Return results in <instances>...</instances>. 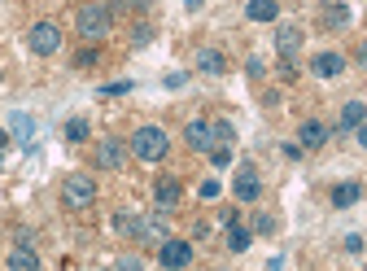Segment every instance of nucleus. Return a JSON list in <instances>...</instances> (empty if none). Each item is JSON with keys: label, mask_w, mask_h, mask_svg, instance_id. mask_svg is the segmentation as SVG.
Masks as SVG:
<instances>
[{"label": "nucleus", "mask_w": 367, "mask_h": 271, "mask_svg": "<svg viewBox=\"0 0 367 271\" xmlns=\"http://www.w3.org/2000/svg\"><path fill=\"white\" fill-rule=\"evenodd\" d=\"M75 66H79V70H88V66H97V49H84V53H79V57H75Z\"/></svg>", "instance_id": "obj_25"}, {"label": "nucleus", "mask_w": 367, "mask_h": 271, "mask_svg": "<svg viewBox=\"0 0 367 271\" xmlns=\"http://www.w3.org/2000/svg\"><path fill=\"white\" fill-rule=\"evenodd\" d=\"M167 149H171V140L162 127H140V132L132 136V153L140 162H158V158H167Z\"/></svg>", "instance_id": "obj_2"}, {"label": "nucleus", "mask_w": 367, "mask_h": 271, "mask_svg": "<svg viewBox=\"0 0 367 271\" xmlns=\"http://www.w3.org/2000/svg\"><path fill=\"white\" fill-rule=\"evenodd\" d=\"M245 18H254V22H276V0H250V5H245Z\"/></svg>", "instance_id": "obj_16"}, {"label": "nucleus", "mask_w": 367, "mask_h": 271, "mask_svg": "<svg viewBox=\"0 0 367 271\" xmlns=\"http://www.w3.org/2000/svg\"><path fill=\"white\" fill-rule=\"evenodd\" d=\"M254 228H258V232H271V228H276V219H271V215H258Z\"/></svg>", "instance_id": "obj_30"}, {"label": "nucleus", "mask_w": 367, "mask_h": 271, "mask_svg": "<svg viewBox=\"0 0 367 271\" xmlns=\"http://www.w3.org/2000/svg\"><path fill=\"white\" fill-rule=\"evenodd\" d=\"M215 140H223V145H228V140H232V123H215Z\"/></svg>", "instance_id": "obj_28"}, {"label": "nucleus", "mask_w": 367, "mask_h": 271, "mask_svg": "<svg viewBox=\"0 0 367 271\" xmlns=\"http://www.w3.org/2000/svg\"><path fill=\"white\" fill-rule=\"evenodd\" d=\"M215 197H219V180H206L201 184V202H215Z\"/></svg>", "instance_id": "obj_26"}, {"label": "nucleus", "mask_w": 367, "mask_h": 271, "mask_svg": "<svg viewBox=\"0 0 367 271\" xmlns=\"http://www.w3.org/2000/svg\"><path fill=\"white\" fill-rule=\"evenodd\" d=\"M210 162H215V167H228V162H232V149H228V145H215V149H210Z\"/></svg>", "instance_id": "obj_21"}, {"label": "nucleus", "mask_w": 367, "mask_h": 271, "mask_svg": "<svg viewBox=\"0 0 367 271\" xmlns=\"http://www.w3.org/2000/svg\"><path fill=\"white\" fill-rule=\"evenodd\" d=\"M363 250V237H354V232H350V237H346V254H359Z\"/></svg>", "instance_id": "obj_29"}, {"label": "nucleus", "mask_w": 367, "mask_h": 271, "mask_svg": "<svg viewBox=\"0 0 367 271\" xmlns=\"http://www.w3.org/2000/svg\"><path fill=\"white\" fill-rule=\"evenodd\" d=\"M184 5H188V9H201V0H184Z\"/></svg>", "instance_id": "obj_33"}, {"label": "nucleus", "mask_w": 367, "mask_h": 271, "mask_svg": "<svg viewBox=\"0 0 367 271\" xmlns=\"http://www.w3.org/2000/svg\"><path fill=\"white\" fill-rule=\"evenodd\" d=\"M359 62H363V66H367V44H363V49H359Z\"/></svg>", "instance_id": "obj_32"}, {"label": "nucleus", "mask_w": 367, "mask_h": 271, "mask_svg": "<svg viewBox=\"0 0 367 271\" xmlns=\"http://www.w3.org/2000/svg\"><path fill=\"white\" fill-rule=\"evenodd\" d=\"M123 158H127L123 140H101V149H97V162H101L105 171H118V167H123Z\"/></svg>", "instance_id": "obj_9"}, {"label": "nucleus", "mask_w": 367, "mask_h": 271, "mask_svg": "<svg viewBox=\"0 0 367 271\" xmlns=\"http://www.w3.org/2000/svg\"><path fill=\"white\" fill-rule=\"evenodd\" d=\"M62 202L70 210H88L92 202H97V180L84 171H75V175H66V184H62Z\"/></svg>", "instance_id": "obj_1"}, {"label": "nucleus", "mask_w": 367, "mask_h": 271, "mask_svg": "<svg viewBox=\"0 0 367 271\" xmlns=\"http://www.w3.org/2000/svg\"><path fill=\"white\" fill-rule=\"evenodd\" d=\"M9 271H40V258H35L31 245H18V250L9 254Z\"/></svg>", "instance_id": "obj_14"}, {"label": "nucleus", "mask_w": 367, "mask_h": 271, "mask_svg": "<svg viewBox=\"0 0 367 271\" xmlns=\"http://www.w3.org/2000/svg\"><path fill=\"white\" fill-rule=\"evenodd\" d=\"M66 140H88V123L84 119H70L66 123Z\"/></svg>", "instance_id": "obj_20"}, {"label": "nucleus", "mask_w": 367, "mask_h": 271, "mask_svg": "<svg viewBox=\"0 0 367 271\" xmlns=\"http://www.w3.org/2000/svg\"><path fill=\"white\" fill-rule=\"evenodd\" d=\"M367 123V101H346L341 105V119H337V132H354V127Z\"/></svg>", "instance_id": "obj_8"}, {"label": "nucleus", "mask_w": 367, "mask_h": 271, "mask_svg": "<svg viewBox=\"0 0 367 271\" xmlns=\"http://www.w3.org/2000/svg\"><path fill=\"white\" fill-rule=\"evenodd\" d=\"M359 197H363V188H359V184H337V188H333V206H341V210L354 206Z\"/></svg>", "instance_id": "obj_18"}, {"label": "nucleus", "mask_w": 367, "mask_h": 271, "mask_svg": "<svg viewBox=\"0 0 367 271\" xmlns=\"http://www.w3.org/2000/svg\"><path fill=\"white\" fill-rule=\"evenodd\" d=\"M114 271H145V263H140L136 254H123V258H118V267H114Z\"/></svg>", "instance_id": "obj_23"}, {"label": "nucleus", "mask_w": 367, "mask_h": 271, "mask_svg": "<svg viewBox=\"0 0 367 271\" xmlns=\"http://www.w3.org/2000/svg\"><path fill=\"white\" fill-rule=\"evenodd\" d=\"M311 70H315L319 79H337L341 70H346V57H341V53H319L315 62H311Z\"/></svg>", "instance_id": "obj_11"}, {"label": "nucleus", "mask_w": 367, "mask_h": 271, "mask_svg": "<svg viewBox=\"0 0 367 271\" xmlns=\"http://www.w3.org/2000/svg\"><path fill=\"white\" fill-rule=\"evenodd\" d=\"M132 40L140 44V49H145V44L153 40V27H136V31H132Z\"/></svg>", "instance_id": "obj_27"}, {"label": "nucleus", "mask_w": 367, "mask_h": 271, "mask_svg": "<svg viewBox=\"0 0 367 271\" xmlns=\"http://www.w3.org/2000/svg\"><path fill=\"white\" fill-rule=\"evenodd\" d=\"M232 193H236V202H258V197H263V180H258L250 167H241V175L232 180Z\"/></svg>", "instance_id": "obj_6"}, {"label": "nucleus", "mask_w": 367, "mask_h": 271, "mask_svg": "<svg viewBox=\"0 0 367 271\" xmlns=\"http://www.w3.org/2000/svg\"><path fill=\"white\" fill-rule=\"evenodd\" d=\"M158 258H162V267L167 271H184L188 263H193V245L188 241H162V250H158Z\"/></svg>", "instance_id": "obj_5"}, {"label": "nucleus", "mask_w": 367, "mask_h": 271, "mask_svg": "<svg viewBox=\"0 0 367 271\" xmlns=\"http://www.w3.org/2000/svg\"><path fill=\"white\" fill-rule=\"evenodd\" d=\"M359 145H363V149H367V123H363V127H359Z\"/></svg>", "instance_id": "obj_31"}, {"label": "nucleus", "mask_w": 367, "mask_h": 271, "mask_svg": "<svg viewBox=\"0 0 367 271\" xmlns=\"http://www.w3.org/2000/svg\"><path fill=\"white\" fill-rule=\"evenodd\" d=\"M101 92H105V97H123V92H132V84H127V79H118V84H105Z\"/></svg>", "instance_id": "obj_24"}, {"label": "nucleus", "mask_w": 367, "mask_h": 271, "mask_svg": "<svg viewBox=\"0 0 367 271\" xmlns=\"http://www.w3.org/2000/svg\"><path fill=\"white\" fill-rule=\"evenodd\" d=\"M276 49H280V57H284V62H293V57H298V49H302V27L284 22V27L276 31Z\"/></svg>", "instance_id": "obj_7"}, {"label": "nucleus", "mask_w": 367, "mask_h": 271, "mask_svg": "<svg viewBox=\"0 0 367 271\" xmlns=\"http://www.w3.org/2000/svg\"><path fill=\"white\" fill-rule=\"evenodd\" d=\"M153 197H158V210H171V206H180V184H175V180H158V188H153Z\"/></svg>", "instance_id": "obj_15"}, {"label": "nucleus", "mask_w": 367, "mask_h": 271, "mask_svg": "<svg viewBox=\"0 0 367 271\" xmlns=\"http://www.w3.org/2000/svg\"><path fill=\"white\" fill-rule=\"evenodd\" d=\"M324 18L333 22V27H346V22H350V9H341V5H333V9H328Z\"/></svg>", "instance_id": "obj_22"}, {"label": "nucleus", "mask_w": 367, "mask_h": 271, "mask_svg": "<svg viewBox=\"0 0 367 271\" xmlns=\"http://www.w3.org/2000/svg\"><path fill=\"white\" fill-rule=\"evenodd\" d=\"M298 140H302V149H319V145L328 140V127L315 123V119H306V123L298 127Z\"/></svg>", "instance_id": "obj_12"}, {"label": "nucleus", "mask_w": 367, "mask_h": 271, "mask_svg": "<svg viewBox=\"0 0 367 271\" xmlns=\"http://www.w3.org/2000/svg\"><path fill=\"white\" fill-rule=\"evenodd\" d=\"M9 127H14L18 140H31V136H35V123L27 119V114H14V119H9Z\"/></svg>", "instance_id": "obj_19"}, {"label": "nucleus", "mask_w": 367, "mask_h": 271, "mask_svg": "<svg viewBox=\"0 0 367 271\" xmlns=\"http://www.w3.org/2000/svg\"><path fill=\"white\" fill-rule=\"evenodd\" d=\"M75 27H79L84 40H101V35L110 31V9H105V5H84L75 14Z\"/></svg>", "instance_id": "obj_3"}, {"label": "nucleus", "mask_w": 367, "mask_h": 271, "mask_svg": "<svg viewBox=\"0 0 367 271\" xmlns=\"http://www.w3.org/2000/svg\"><path fill=\"white\" fill-rule=\"evenodd\" d=\"M250 228H241V223H228V250L232 254H245V250H250Z\"/></svg>", "instance_id": "obj_17"}, {"label": "nucleus", "mask_w": 367, "mask_h": 271, "mask_svg": "<svg viewBox=\"0 0 367 271\" xmlns=\"http://www.w3.org/2000/svg\"><path fill=\"white\" fill-rule=\"evenodd\" d=\"M188 145H193L197 153H210V149H215V127H210V123H188Z\"/></svg>", "instance_id": "obj_10"}, {"label": "nucleus", "mask_w": 367, "mask_h": 271, "mask_svg": "<svg viewBox=\"0 0 367 271\" xmlns=\"http://www.w3.org/2000/svg\"><path fill=\"white\" fill-rule=\"evenodd\" d=\"M197 70H201V75H223L228 62H223L219 49H201V53H197Z\"/></svg>", "instance_id": "obj_13"}, {"label": "nucleus", "mask_w": 367, "mask_h": 271, "mask_svg": "<svg viewBox=\"0 0 367 271\" xmlns=\"http://www.w3.org/2000/svg\"><path fill=\"white\" fill-rule=\"evenodd\" d=\"M9 145V132H0V149H5Z\"/></svg>", "instance_id": "obj_34"}, {"label": "nucleus", "mask_w": 367, "mask_h": 271, "mask_svg": "<svg viewBox=\"0 0 367 271\" xmlns=\"http://www.w3.org/2000/svg\"><path fill=\"white\" fill-rule=\"evenodd\" d=\"M27 44H31V53L49 57V53L62 49V31H57V22H35L31 35H27Z\"/></svg>", "instance_id": "obj_4"}]
</instances>
